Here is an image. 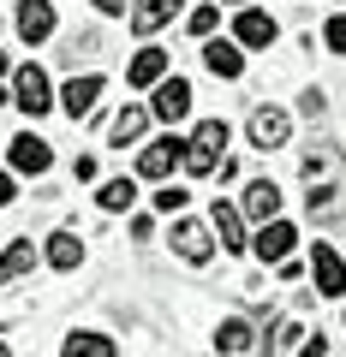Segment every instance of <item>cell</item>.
<instances>
[{
  "label": "cell",
  "instance_id": "cell-17",
  "mask_svg": "<svg viewBox=\"0 0 346 357\" xmlns=\"http://www.w3.org/2000/svg\"><path fill=\"white\" fill-rule=\"evenodd\" d=\"M161 77H167V54L155 48V42H143V48L131 54V66H126V84L131 89H155Z\"/></svg>",
  "mask_w": 346,
  "mask_h": 357
},
{
  "label": "cell",
  "instance_id": "cell-2",
  "mask_svg": "<svg viewBox=\"0 0 346 357\" xmlns=\"http://www.w3.org/2000/svg\"><path fill=\"white\" fill-rule=\"evenodd\" d=\"M227 137H233V131H227V119H197V131H192V137H185V173H197V178H203V173H215V167H221V149H227Z\"/></svg>",
  "mask_w": 346,
  "mask_h": 357
},
{
  "label": "cell",
  "instance_id": "cell-14",
  "mask_svg": "<svg viewBox=\"0 0 346 357\" xmlns=\"http://www.w3.org/2000/svg\"><path fill=\"white\" fill-rule=\"evenodd\" d=\"M18 36L30 42V48H36V42H48L54 36V0H18Z\"/></svg>",
  "mask_w": 346,
  "mask_h": 357
},
{
  "label": "cell",
  "instance_id": "cell-6",
  "mask_svg": "<svg viewBox=\"0 0 346 357\" xmlns=\"http://www.w3.org/2000/svg\"><path fill=\"white\" fill-rule=\"evenodd\" d=\"M150 114H155V119H167V126H180V119L192 114V84H185L180 72H167L161 84L150 89Z\"/></svg>",
  "mask_w": 346,
  "mask_h": 357
},
{
  "label": "cell",
  "instance_id": "cell-32",
  "mask_svg": "<svg viewBox=\"0 0 346 357\" xmlns=\"http://www.w3.org/2000/svg\"><path fill=\"white\" fill-rule=\"evenodd\" d=\"M13 197H18V185H13V173H0V208L13 203Z\"/></svg>",
  "mask_w": 346,
  "mask_h": 357
},
{
  "label": "cell",
  "instance_id": "cell-35",
  "mask_svg": "<svg viewBox=\"0 0 346 357\" xmlns=\"http://www.w3.org/2000/svg\"><path fill=\"white\" fill-rule=\"evenodd\" d=\"M6 102H13V96H6V89H0V107H6Z\"/></svg>",
  "mask_w": 346,
  "mask_h": 357
},
{
  "label": "cell",
  "instance_id": "cell-23",
  "mask_svg": "<svg viewBox=\"0 0 346 357\" xmlns=\"http://www.w3.org/2000/svg\"><path fill=\"white\" fill-rule=\"evenodd\" d=\"M42 256H48V268H60V274H72V268L78 262H84V244H78V232H54V238H48V250H42Z\"/></svg>",
  "mask_w": 346,
  "mask_h": 357
},
{
  "label": "cell",
  "instance_id": "cell-34",
  "mask_svg": "<svg viewBox=\"0 0 346 357\" xmlns=\"http://www.w3.org/2000/svg\"><path fill=\"white\" fill-rule=\"evenodd\" d=\"M0 357H13V345H6V340H0Z\"/></svg>",
  "mask_w": 346,
  "mask_h": 357
},
{
  "label": "cell",
  "instance_id": "cell-25",
  "mask_svg": "<svg viewBox=\"0 0 346 357\" xmlns=\"http://www.w3.org/2000/svg\"><path fill=\"white\" fill-rule=\"evenodd\" d=\"M150 203H155V208H161V215H180V208H185V203H192V191H185V185H161V191H155V197H150Z\"/></svg>",
  "mask_w": 346,
  "mask_h": 357
},
{
  "label": "cell",
  "instance_id": "cell-28",
  "mask_svg": "<svg viewBox=\"0 0 346 357\" xmlns=\"http://www.w3.org/2000/svg\"><path fill=\"white\" fill-rule=\"evenodd\" d=\"M90 6H96L102 18H126V13H131V0H90Z\"/></svg>",
  "mask_w": 346,
  "mask_h": 357
},
{
  "label": "cell",
  "instance_id": "cell-19",
  "mask_svg": "<svg viewBox=\"0 0 346 357\" xmlns=\"http://www.w3.org/2000/svg\"><path fill=\"white\" fill-rule=\"evenodd\" d=\"M203 66L233 84V77H245V48H239V42H215V36H209L203 42Z\"/></svg>",
  "mask_w": 346,
  "mask_h": 357
},
{
  "label": "cell",
  "instance_id": "cell-22",
  "mask_svg": "<svg viewBox=\"0 0 346 357\" xmlns=\"http://www.w3.org/2000/svg\"><path fill=\"white\" fill-rule=\"evenodd\" d=\"M143 126H150V107H143V102H126V107L114 114V126H108V137L126 149V143H138V137H143Z\"/></svg>",
  "mask_w": 346,
  "mask_h": 357
},
{
  "label": "cell",
  "instance_id": "cell-16",
  "mask_svg": "<svg viewBox=\"0 0 346 357\" xmlns=\"http://www.w3.org/2000/svg\"><path fill=\"white\" fill-rule=\"evenodd\" d=\"M185 0H131V30H138V36H155V30H167L173 24V13H180Z\"/></svg>",
  "mask_w": 346,
  "mask_h": 357
},
{
  "label": "cell",
  "instance_id": "cell-31",
  "mask_svg": "<svg viewBox=\"0 0 346 357\" xmlns=\"http://www.w3.org/2000/svg\"><path fill=\"white\" fill-rule=\"evenodd\" d=\"M298 114H310V119L322 114V89H305V96H298Z\"/></svg>",
  "mask_w": 346,
  "mask_h": 357
},
{
  "label": "cell",
  "instance_id": "cell-7",
  "mask_svg": "<svg viewBox=\"0 0 346 357\" xmlns=\"http://www.w3.org/2000/svg\"><path fill=\"white\" fill-rule=\"evenodd\" d=\"M215 351L221 357H269V340H257V328L245 316H227L215 328Z\"/></svg>",
  "mask_w": 346,
  "mask_h": 357
},
{
  "label": "cell",
  "instance_id": "cell-13",
  "mask_svg": "<svg viewBox=\"0 0 346 357\" xmlns=\"http://www.w3.org/2000/svg\"><path fill=\"white\" fill-rule=\"evenodd\" d=\"M275 36H281V30H275V18L263 13V6H245V13L233 18V42H239V48H269Z\"/></svg>",
  "mask_w": 346,
  "mask_h": 357
},
{
  "label": "cell",
  "instance_id": "cell-36",
  "mask_svg": "<svg viewBox=\"0 0 346 357\" xmlns=\"http://www.w3.org/2000/svg\"><path fill=\"white\" fill-rule=\"evenodd\" d=\"M0 77H6V54H0Z\"/></svg>",
  "mask_w": 346,
  "mask_h": 357
},
{
  "label": "cell",
  "instance_id": "cell-33",
  "mask_svg": "<svg viewBox=\"0 0 346 357\" xmlns=\"http://www.w3.org/2000/svg\"><path fill=\"white\" fill-rule=\"evenodd\" d=\"M227 6H239V13H245V6H251V0H227Z\"/></svg>",
  "mask_w": 346,
  "mask_h": 357
},
{
  "label": "cell",
  "instance_id": "cell-12",
  "mask_svg": "<svg viewBox=\"0 0 346 357\" xmlns=\"http://www.w3.org/2000/svg\"><path fill=\"white\" fill-rule=\"evenodd\" d=\"M293 244H298V227H293V220H269V227H257L251 250L263 256V262H275V268H281L287 256H293Z\"/></svg>",
  "mask_w": 346,
  "mask_h": 357
},
{
  "label": "cell",
  "instance_id": "cell-15",
  "mask_svg": "<svg viewBox=\"0 0 346 357\" xmlns=\"http://www.w3.org/2000/svg\"><path fill=\"white\" fill-rule=\"evenodd\" d=\"M209 232L221 238V250H251V244H245V215H239V203H221V197H215V208H209Z\"/></svg>",
  "mask_w": 346,
  "mask_h": 357
},
{
  "label": "cell",
  "instance_id": "cell-26",
  "mask_svg": "<svg viewBox=\"0 0 346 357\" xmlns=\"http://www.w3.org/2000/svg\"><path fill=\"white\" fill-rule=\"evenodd\" d=\"M215 24H221V6H197V13H192V36H197V42L215 36Z\"/></svg>",
  "mask_w": 346,
  "mask_h": 357
},
{
  "label": "cell",
  "instance_id": "cell-5",
  "mask_svg": "<svg viewBox=\"0 0 346 357\" xmlns=\"http://www.w3.org/2000/svg\"><path fill=\"white\" fill-rule=\"evenodd\" d=\"M167 244H173V256H180V262H192V268H203L209 256H215V232H209L203 220H173Z\"/></svg>",
  "mask_w": 346,
  "mask_h": 357
},
{
  "label": "cell",
  "instance_id": "cell-21",
  "mask_svg": "<svg viewBox=\"0 0 346 357\" xmlns=\"http://www.w3.org/2000/svg\"><path fill=\"white\" fill-rule=\"evenodd\" d=\"M30 268H36V244H30V238H13V244H6V250H0V286L24 280Z\"/></svg>",
  "mask_w": 346,
  "mask_h": 357
},
{
  "label": "cell",
  "instance_id": "cell-20",
  "mask_svg": "<svg viewBox=\"0 0 346 357\" xmlns=\"http://www.w3.org/2000/svg\"><path fill=\"white\" fill-rule=\"evenodd\" d=\"M60 357H120V345L108 333H96V328H78V333H66Z\"/></svg>",
  "mask_w": 346,
  "mask_h": 357
},
{
  "label": "cell",
  "instance_id": "cell-18",
  "mask_svg": "<svg viewBox=\"0 0 346 357\" xmlns=\"http://www.w3.org/2000/svg\"><path fill=\"white\" fill-rule=\"evenodd\" d=\"M102 72H84V77H72V84H66L60 89V107H66V114H72V119H84V114H90V107H96V96H102Z\"/></svg>",
  "mask_w": 346,
  "mask_h": 357
},
{
  "label": "cell",
  "instance_id": "cell-27",
  "mask_svg": "<svg viewBox=\"0 0 346 357\" xmlns=\"http://www.w3.org/2000/svg\"><path fill=\"white\" fill-rule=\"evenodd\" d=\"M322 42H329V54H346V13H334V18H329Z\"/></svg>",
  "mask_w": 346,
  "mask_h": 357
},
{
  "label": "cell",
  "instance_id": "cell-10",
  "mask_svg": "<svg viewBox=\"0 0 346 357\" xmlns=\"http://www.w3.org/2000/svg\"><path fill=\"white\" fill-rule=\"evenodd\" d=\"M6 161H13V173H30V178H42L54 167V149L36 137V131H18L13 143H6Z\"/></svg>",
  "mask_w": 346,
  "mask_h": 357
},
{
  "label": "cell",
  "instance_id": "cell-1",
  "mask_svg": "<svg viewBox=\"0 0 346 357\" xmlns=\"http://www.w3.org/2000/svg\"><path fill=\"white\" fill-rule=\"evenodd\" d=\"M298 173H305V208L317 227H334L346 220V161L334 143H310L298 155Z\"/></svg>",
  "mask_w": 346,
  "mask_h": 357
},
{
  "label": "cell",
  "instance_id": "cell-4",
  "mask_svg": "<svg viewBox=\"0 0 346 357\" xmlns=\"http://www.w3.org/2000/svg\"><path fill=\"white\" fill-rule=\"evenodd\" d=\"M185 161V137L180 131H167V137H150L138 149V178H155V185H167V173Z\"/></svg>",
  "mask_w": 346,
  "mask_h": 357
},
{
  "label": "cell",
  "instance_id": "cell-29",
  "mask_svg": "<svg viewBox=\"0 0 346 357\" xmlns=\"http://www.w3.org/2000/svg\"><path fill=\"white\" fill-rule=\"evenodd\" d=\"M298 357H329V340H322V333H305V345H298Z\"/></svg>",
  "mask_w": 346,
  "mask_h": 357
},
{
  "label": "cell",
  "instance_id": "cell-9",
  "mask_svg": "<svg viewBox=\"0 0 346 357\" xmlns=\"http://www.w3.org/2000/svg\"><path fill=\"white\" fill-rule=\"evenodd\" d=\"M245 137H251V149H281V143L293 137V119H287L281 107H251Z\"/></svg>",
  "mask_w": 346,
  "mask_h": 357
},
{
  "label": "cell",
  "instance_id": "cell-24",
  "mask_svg": "<svg viewBox=\"0 0 346 357\" xmlns=\"http://www.w3.org/2000/svg\"><path fill=\"white\" fill-rule=\"evenodd\" d=\"M96 203H102L108 215H120V208H131V203H138V178H108L102 191H96Z\"/></svg>",
  "mask_w": 346,
  "mask_h": 357
},
{
  "label": "cell",
  "instance_id": "cell-3",
  "mask_svg": "<svg viewBox=\"0 0 346 357\" xmlns=\"http://www.w3.org/2000/svg\"><path fill=\"white\" fill-rule=\"evenodd\" d=\"M13 107H18L24 119H42L48 107H60V102H54V84H48V72H42V66H18V72H13Z\"/></svg>",
  "mask_w": 346,
  "mask_h": 357
},
{
  "label": "cell",
  "instance_id": "cell-30",
  "mask_svg": "<svg viewBox=\"0 0 346 357\" xmlns=\"http://www.w3.org/2000/svg\"><path fill=\"white\" fill-rule=\"evenodd\" d=\"M72 178H78V185H90V178H96V155H78V167H72Z\"/></svg>",
  "mask_w": 346,
  "mask_h": 357
},
{
  "label": "cell",
  "instance_id": "cell-11",
  "mask_svg": "<svg viewBox=\"0 0 346 357\" xmlns=\"http://www.w3.org/2000/svg\"><path fill=\"white\" fill-rule=\"evenodd\" d=\"M239 215L257 220V227H269V220H281V185L275 178H251L239 197Z\"/></svg>",
  "mask_w": 346,
  "mask_h": 357
},
{
  "label": "cell",
  "instance_id": "cell-8",
  "mask_svg": "<svg viewBox=\"0 0 346 357\" xmlns=\"http://www.w3.org/2000/svg\"><path fill=\"white\" fill-rule=\"evenodd\" d=\"M310 280H317V298H346V256L334 244L310 250Z\"/></svg>",
  "mask_w": 346,
  "mask_h": 357
}]
</instances>
